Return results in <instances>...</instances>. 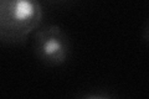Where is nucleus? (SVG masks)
Listing matches in <instances>:
<instances>
[{
  "mask_svg": "<svg viewBox=\"0 0 149 99\" xmlns=\"http://www.w3.org/2000/svg\"><path fill=\"white\" fill-rule=\"evenodd\" d=\"M51 1H62V0H51Z\"/></svg>",
  "mask_w": 149,
  "mask_h": 99,
  "instance_id": "nucleus-4",
  "label": "nucleus"
},
{
  "mask_svg": "<svg viewBox=\"0 0 149 99\" xmlns=\"http://www.w3.org/2000/svg\"><path fill=\"white\" fill-rule=\"evenodd\" d=\"M32 50L36 58L46 66L65 63L71 52V41L67 34L57 25L39 27L32 36Z\"/></svg>",
  "mask_w": 149,
  "mask_h": 99,
  "instance_id": "nucleus-2",
  "label": "nucleus"
},
{
  "mask_svg": "<svg viewBox=\"0 0 149 99\" xmlns=\"http://www.w3.org/2000/svg\"><path fill=\"white\" fill-rule=\"evenodd\" d=\"M144 37H146L147 41H149V22H148V25L146 27V30H144Z\"/></svg>",
  "mask_w": 149,
  "mask_h": 99,
  "instance_id": "nucleus-3",
  "label": "nucleus"
},
{
  "mask_svg": "<svg viewBox=\"0 0 149 99\" xmlns=\"http://www.w3.org/2000/svg\"><path fill=\"white\" fill-rule=\"evenodd\" d=\"M42 20L40 0H0V40L6 45L24 44Z\"/></svg>",
  "mask_w": 149,
  "mask_h": 99,
  "instance_id": "nucleus-1",
  "label": "nucleus"
}]
</instances>
